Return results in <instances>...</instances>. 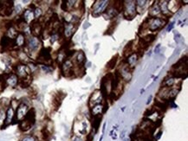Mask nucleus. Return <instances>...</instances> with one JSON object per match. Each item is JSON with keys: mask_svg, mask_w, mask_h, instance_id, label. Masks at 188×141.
<instances>
[{"mask_svg": "<svg viewBox=\"0 0 188 141\" xmlns=\"http://www.w3.org/2000/svg\"><path fill=\"white\" fill-rule=\"evenodd\" d=\"M167 24V19L162 17H149L143 24V28L154 32L158 29H161Z\"/></svg>", "mask_w": 188, "mask_h": 141, "instance_id": "1", "label": "nucleus"}, {"mask_svg": "<svg viewBox=\"0 0 188 141\" xmlns=\"http://www.w3.org/2000/svg\"><path fill=\"white\" fill-rule=\"evenodd\" d=\"M35 121H36V114H35V110L32 108V109H29L26 116L19 122V128L21 129L22 131H27L33 126Z\"/></svg>", "mask_w": 188, "mask_h": 141, "instance_id": "2", "label": "nucleus"}, {"mask_svg": "<svg viewBox=\"0 0 188 141\" xmlns=\"http://www.w3.org/2000/svg\"><path fill=\"white\" fill-rule=\"evenodd\" d=\"M123 15L127 19H133L136 13V4L135 1H132V0H128V1H124L123 2Z\"/></svg>", "mask_w": 188, "mask_h": 141, "instance_id": "3", "label": "nucleus"}, {"mask_svg": "<svg viewBox=\"0 0 188 141\" xmlns=\"http://www.w3.org/2000/svg\"><path fill=\"white\" fill-rule=\"evenodd\" d=\"M88 129H89L88 121L87 120H82L80 121H75L73 130L76 133L75 135L83 136V135H86L88 133Z\"/></svg>", "mask_w": 188, "mask_h": 141, "instance_id": "4", "label": "nucleus"}, {"mask_svg": "<svg viewBox=\"0 0 188 141\" xmlns=\"http://www.w3.org/2000/svg\"><path fill=\"white\" fill-rule=\"evenodd\" d=\"M109 5V1L106 0H97L92 6V14L95 17H98L101 14H103L106 9Z\"/></svg>", "mask_w": 188, "mask_h": 141, "instance_id": "5", "label": "nucleus"}, {"mask_svg": "<svg viewBox=\"0 0 188 141\" xmlns=\"http://www.w3.org/2000/svg\"><path fill=\"white\" fill-rule=\"evenodd\" d=\"M29 108L28 106V104H26L25 102H21L17 106V111L15 112V119L14 121L16 122H20V121L26 116L27 112H29Z\"/></svg>", "mask_w": 188, "mask_h": 141, "instance_id": "6", "label": "nucleus"}, {"mask_svg": "<svg viewBox=\"0 0 188 141\" xmlns=\"http://www.w3.org/2000/svg\"><path fill=\"white\" fill-rule=\"evenodd\" d=\"M118 75H120L121 80L125 82H129L132 78V70L127 65V63H122L117 70Z\"/></svg>", "mask_w": 188, "mask_h": 141, "instance_id": "7", "label": "nucleus"}, {"mask_svg": "<svg viewBox=\"0 0 188 141\" xmlns=\"http://www.w3.org/2000/svg\"><path fill=\"white\" fill-rule=\"evenodd\" d=\"M14 119H15V110L11 105L7 107V109L5 111V119H4V125L2 126V129H4L8 126L14 123Z\"/></svg>", "mask_w": 188, "mask_h": 141, "instance_id": "8", "label": "nucleus"}, {"mask_svg": "<svg viewBox=\"0 0 188 141\" xmlns=\"http://www.w3.org/2000/svg\"><path fill=\"white\" fill-rule=\"evenodd\" d=\"M51 60L50 48H42L38 55V62L43 63V65H47Z\"/></svg>", "mask_w": 188, "mask_h": 141, "instance_id": "9", "label": "nucleus"}, {"mask_svg": "<svg viewBox=\"0 0 188 141\" xmlns=\"http://www.w3.org/2000/svg\"><path fill=\"white\" fill-rule=\"evenodd\" d=\"M74 68L75 64L74 62L71 61L70 59H66L64 62L62 63L61 66V70L64 76H70L72 74L74 75Z\"/></svg>", "mask_w": 188, "mask_h": 141, "instance_id": "10", "label": "nucleus"}, {"mask_svg": "<svg viewBox=\"0 0 188 141\" xmlns=\"http://www.w3.org/2000/svg\"><path fill=\"white\" fill-rule=\"evenodd\" d=\"M15 72H16V75H17V77L21 78L22 80L27 78L28 76H29V74H30V71H29L28 66L25 64H23V63H19L15 67Z\"/></svg>", "mask_w": 188, "mask_h": 141, "instance_id": "11", "label": "nucleus"}, {"mask_svg": "<svg viewBox=\"0 0 188 141\" xmlns=\"http://www.w3.org/2000/svg\"><path fill=\"white\" fill-rule=\"evenodd\" d=\"M26 45H27V49L29 52L33 53L39 49V47L41 45V41L37 37H30L26 41Z\"/></svg>", "mask_w": 188, "mask_h": 141, "instance_id": "12", "label": "nucleus"}, {"mask_svg": "<svg viewBox=\"0 0 188 141\" xmlns=\"http://www.w3.org/2000/svg\"><path fill=\"white\" fill-rule=\"evenodd\" d=\"M102 94L101 90H95L91 94L89 100H88V105L90 108H92L93 106H96L97 104H101L102 103Z\"/></svg>", "mask_w": 188, "mask_h": 141, "instance_id": "13", "label": "nucleus"}, {"mask_svg": "<svg viewBox=\"0 0 188 141\" xmlns=\"http://www.w3.org/2000/svg\"><path fill=\"white\" fill-rule=\"evenodd\" d=\"M75 29H76V25L71 23H65L63 26V34L64 37L67 39H70L71 37L74 35Z\"/></svg>", "mask_w": 188, "mask_h": 141, "instance_id": "14", "label": "nucleus"}, {"mask_svg": "<svg viewBox=\"0 0 188 141\" xmlns=\"http://www.w3.org/2000/svg\"><path fill=\"white\" fill-rule=\"evenodd\" d=\"M30 29V33L33 35V37H38L42 34V25L38 21H33L31 24L29 26Z\"/></svg>", "mask_w": 188, "mask_h": 141, "instance_id": "15", "label": "nucleus"}, {"mask_svg": "<svg viewBox=\"0 0 188 141\" xmlns=\"http://www.w3.org/2000/svg\"><path fill=\"white\" fill-rule=\"evenodd\" d=\"M107 109V107L104 104H97L96 106H93L92 108H90V112L93 115V117L98 116V115H101L102 112H104Z\"/></svg>", "mask_w": 188, "mask_h": 141, "instance_id": "16", "label": "nucleus"}, {"mask_svg": "<svg viewBox=\"0 0 188 141\" xmlns=\"http://www.w3.org/2000/svg\"><path fill=\"white\" fill-rule=\"evenodd\" d=\"M19 82V79L16 74H9L7 77L5 78V84L8 85L9 87H17V84Z\"/></svg>", "mask_w": 188, "mask_h": 141, "instance_id": "17", "label": "nucleus"}, {"mask_svg": "<svg viewBox=\"0 0 188 141\" xmlns=\"http://www.w3.org/2000/svg\"><path fill=\"white\" fill-rule=\"evenodd\" d=\"M168 4H169V1H166V0L159 1V11H160V13H162L165 17H169L172 15V12L168 9V7H169Z\"/></svg>", "mask_w": 188, "mask_h": 141, "instance_id": "18", "label": "nucleus"}, {"mask_svg": "<svg viewBox=\"0 0 188 141\" xmlns=\"http://www.w3.org/2000/svg\"><path fill=\"white\" fill-rule=\"evenodd\" d=\"M139 60V55L137 53H132L130 54L129 55L127 56V59H126V63L127 65L130 68H133L135 64L137 63Z\"/></svg>", "mask_w": 188, "mask_h": 141, "instance_id": "19", "label": "nucleus"}, {"mask_svg": "<svg viewBox=\"0 0 188 141\" xmlns=\"http://www.w3.org/2000/svg\"><path fill=\"white\" fill-rule=\"evenodd\" d=\"M0 45H1V47H2L4 50H8V49L11 48V47H14V46H15V43H14V40L9 38L8 37H6V36H4L3 37L1 38Z\"/></svg>", "mask_w": 188, "mask_h": 141, "instance_id": "20", "label": "nucleus"}, {"mask_svg": "<svg viewBox=\"0 0 188 141\" xmlns=\"http://www.w3.org/2000/svg\"><path fill=\"white\" fill-rule=\"evenodd\" d=\"M155 38H156V35L155 34H147L146 35L145 37H143L141 38V47H144V48H146V46L149 45L152 42H154Z\"/></svg>", "mask_w": 188, "mask_h": 141, "instance_id": "21", "label": "nucleus"}, {"mask_svg": "<svg viewBox=\"0 0 188 141\" xmlns=\"http://www.w3.org/2000/svg\"><path fill=\"white\" fill-rule=\"evenodd\" d=\"M159 14H160V11L159 7V1H157L152 4L149 8V17H157Z\"/></svg>", "mask_w": 188, "mask_h": 141, "instance_id": "22", "label": "nucleus"}, {"mask_svg": "<svg viewBox=\"0 0 188 141\" xmlns=\"http://www.w3.org/2000/svg\"><path fill=\"white\" fill-rule=\"evenodd\" d=\"M23 20L25 21L26 24L28 23H32L34 20V14H33V9H26L24 13H23Z\"/></svg>", "mask_w": 188, "mask_h": 141, "instance_id": "23", "label": "nucleus"}, {"mask_svg": "<svg viewBox=\"0 0 188 141\" xmlns=\"http://www.w3.org/2000/svg\"><path fill=\"white\" fill-rule=\"evenodd\" d=\"M75 63L77 64L78 67H83L84 65V63L86 62V56H85V54H84L83 51L80 50L76 53V55H75Z\"/></svg>", "mask_w": 188, "mask_h": 141, "instance_id": "24", "label": "nucleus"}, {"mask_svg": "<svg viewBox=\"0 0 188 141\" xmlns=\"http://www.w3.org/2000/svg\"><path fill=\"white\" fill-rule=\"evenodd\" d=\"M180 91V87L177 86L176 87H170L168 89V92H167V100H173L175 98L176 96L178 95L179 92Z\"/></svg>", "mask_w": 188, "mask_h": 141, "instance_id": "25", "label": "nucleus"}, {"mask_svg": "<svg viewBox=\"0 0 188 141\" xmlns=\"http://www.w3.org/2000/svg\"><path fill=\"white\" fill-rule=\"evenodd\" d=\"M14 43L15 46L17 47H23L26 44V38H25V35L24 33H18L16 38L14 39Z\"/></svg>", "mask_w": 188, "mask_h": 141, "instance_id": "26", "label": "nucleus"}, {"mask_svg": "<svg viewBox=\"0 0 188 141\" xmlns=\"http://www.w3.org/2000/svg\"><path fill=\"white\" fill-rule=\"evenodd\" d=\"M175 85H177V79H176L175 77H172V76L167 77L166 79L164 80L163 82H162V87H167V88L172 87L173 86H175Z\"/></svg>", "mask_w": 188, "mask_h": 141, "instance_id": "27", "label": "nucleus"}, {"mask_svg": "<svg viewBox=\"0 0 188 141\" xmlns=\"http://www.w3.org/2000/svg\"><path fill=\"white\" fill-rule=\"evenodd\" d=\"M17 34L18 32L17 31V29H15V27H13L12 25H11L10 27L7 28V30H6V37H8L9 38H11V39H12L14 40L16 37L17 36Z\"/></svg>", "mask_w": 188, "mask_h": 141, "instance_id": "28", "label": "nucleus"}, {"mask_svg": "<svg viewBox=\"0 0 188 141\" xmlns=\"http://www.w3.org/2000/svg\"><path fill=\"white\" fill-rule=\"evenodd\" d=\"M101 120V115H98V116H95L93 119V128L92 130H95V133H96V131L99 128V126H100Z\"/></svg>", "mask_w": 188, "mask_h": 141, "instance_id": "29", "label": "nucleus"}, {"mask_svg": "<svg viewBox=\"0 0 188 141\" xmlns=\"http://www.w3.org/2000/svg\"><path fill=\"white\" fill-rule=\"evenodd\" d=\"M147 3H148V1H135L136 11H140V12H143Z\"/></svg>", "mask_w": 188, "mask_h": 141, "instance_id": "30", "label": "nucleus"}, {"mask_svg": "<svg viewBox=\"0 0 188 141\" xmlns=\"http://www.w3.org/2000/svg\"><path fill=\"white\" fill-rule=\"evenodd\" d=\"M33 14H34V18L38 19L42 17L43 15V10L40 7H35L33 10Z\"/></svg>", "mask_w": 188, "mask_h": 141, "instance_id": "31", "label": "nucleus"}, {"mask_svg": "<svg viewBox=\"0 0 188 141\" xmlns=\"http://www.w3.org/2000/svg\"><path fill=\"white\" fill-rule=\"evenodd\" d=\"M116 61H117V56L113 57V58L109 61V63L107 64V68H109V69H113L114 66H115V64H116Z\"/></svg>", "mask_w": 188, "mask_h": 141, "instance_id": "32", "label": "nucleus"}, {"mask_svg": "<svg viewBox=\"0 0 188 141\" xmlns=\"http://www.w3.org/2000/svg\"><path fill=\"white\" fill-rule=\"evenodd\" d=\"M40 68H41L44 73H46V74L51 73V72L53 71V68H52L50 65H43V64H42V65L40 66Z\"/></svg>", "mask_w": 188, "mask_h": 141, "instance_id": "33", "label": "nucleus"}, {"mask_svg": "<svg viewBox=\"0 0 188 141\" xmlns=\"http://www.w3.org/2000/svg\"><path fill=\"white\" fill-rule=\"evenodd\" d=\"M20 141H38V139L33 135H26L22 138Z\"/></svg>", "mask_w": 188, "mask_h": 141, "instance_id": "34", "label": "nucleus"}, {"mask_svg": "<svg viewBox=\"0 0 188 141\" xmlns=\"http://www.w3.org/2000/svg\"><path fill=\"white\" fill-rule=\"evenodd\" d=\"M60 37V36H59V34L57 32H54V33H52V35L50 36V42L51 43H54L55 42H56Z\"/></svg>", "mask_w": 188, "mask_h": 141, "instance_id": "35", "label": "nucleus"}, {"mask_svg": "<svg viewBox=\"0 0 188 141\" xmlns=\"http://www.w3.org/2000/svg\"><path fill=\"white\" fill-rule=\"evenodd\" d=\"M70 141H84L83 138L82 137V136H79V135H74L72 139H71Z\"/></svg>", "mask_w": 188, "mask_h": 141, "instance_id": "36", "label": "nucleus"}, {"mask_svg": "<svg viewBox=\"0 0 188 141\" xmlns=\"http://www.w3.org/2000/svg\"><path fill=\"white\" fill-rule=\"evenodd\" d=\"M173 26H174V22H172V23H170L169 24H168V26H167V31H171L172 29V28H173Z\"/></svg>", "mask_w": 188, "mask_h": 141, "instance_id": "37", "label": "nucleus"}, {"mask_svg": "<svg viewBox=\"0 0 188 141\" xmlns=\"http://www.w3.org/2000/svg\"><path fill=\"white\" fill-rule=\"evenodd\" d=\"M15 11H16V12L19 13L22 11V7L20 5H17L16 7H15Z\"/></svg>", "mask_w": 188, "mask_h": 141, "instance_id": "38", "label": "nucleus"}, {"mask_svg": "<svg viewBox=\"0 0 188 141\" xmlns=\"http://www.w3.org/2000/svg\"><path fill=\"white\" fill-rule=\"evenodd\" d=\"M159 50H160V44H158V45L155 47V50H154L155 53H157V54L159 53Z\"/></svg>", "mask_w": 188, "mask_h": 141, "instance_id": "39", "label": "nucleus"}, {"mask_svg": "<svg viewBox=\"0 0 188 141\" xmlns=\"http://www.w3.org/2000/svg\"><path fill=\"white\" fill-rule=\"evenodd\" d=\"M125 134H126V129H124L122 131V133H121V139H124L125 138Z\"/></svg>", "mask_w": 188, "mask_h": 141, "instance_id": "40", "label": "nucleus"}, {"mask_svg": "<svg viewBox=\"0 0 188 141\" xmlns=\"http://www.w3.org/2000/svg\"><path fill=\"white\" fill-rule=\"evenodd\" d=\"M106 123H104L103 124V126H102V134H104V132H105V128H106Z\"/></svg>", "mask_w": 188, "mask_h": 141, "instance_id": "41", "label": "nucleus"}, {"mask_svg": "<svg viewBox=\"0 0 188 141\" xmlns=\"http://www.w3.org/2000/svg\"><path fill=\"white\" fill-rule=\"evenodd\" d=\"M151 100H152V96H150V97L148 98V100H147V102H146V104H149V103H150Z\"/></svg>", "mask_w": 188, "mask_h": 141, "instance_id": "42", "label": "nucleus"}, {"mask_svg": "<svg viewBox=\"0 0 188 141\" xmlns=\"http://www.w3.org/2000/svg\"><path fill=\"white\" fill-rule=\"evenodd\" d=\"M125 141H130V139H126Z\"/></svg>", "mask_w": 188, "mask_h": 141, "instance_id": "43", "label": "nucleus"}]
</instances>
